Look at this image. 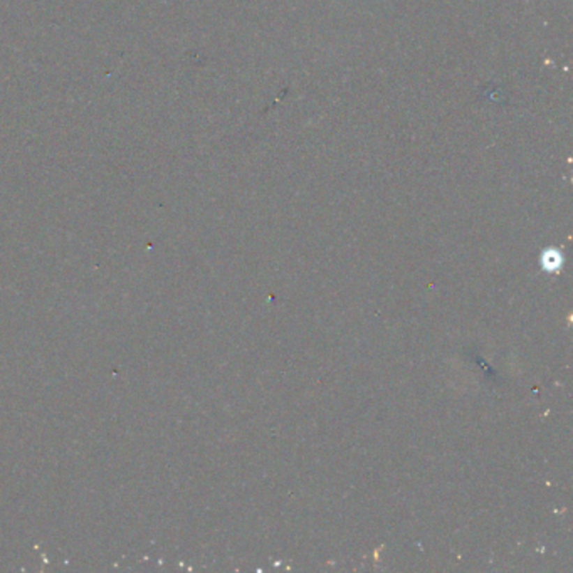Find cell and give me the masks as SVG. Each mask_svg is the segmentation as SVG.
<instances>
[{
  "label": "cell",
  "instance_id": "6da1fadb",
  "mask_svg": "<svg viewBox=\"0 0 573 573\" xmlns=\"http://www.w3.org/2000/svg\"><path fill=\"white\" fill-rule=\"evenodd\" d=\"M562 254H560L558 251H545V253H543L542 262L546 271H556L562 266Z\"/></svg>",
  "mask_w": 573,
  "mask_h": 573
}]
</instances>
